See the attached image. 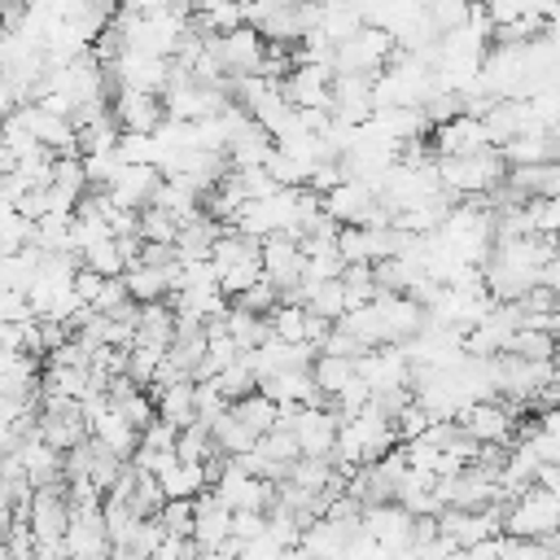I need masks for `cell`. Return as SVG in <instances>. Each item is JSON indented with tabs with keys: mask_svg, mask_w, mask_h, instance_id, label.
Segmentation results:
<instances>
[{
	"mask_svg": "<svg viewBox=\"0 0 560 560\" xmlns=\"http://www.w3.org/2000/svg\"><path fill=\"white\" fill-rule=\"evenodd\" d=\"M560 529V499L547 486H529L508 499L503 508V534L512 538H551Z\"/></svg>",
	"mask_w": 560,
	"mask_h": 560,
	"instance_id": "6da1fadb",
	"label": "cell"
},
{
	"mask_svg": "<svg viewBox=\"0 0 560 560\" xmlns=\"http://www.w3.org/2000/svg\"><path fill=\"white\" fill-rule=\"evenodd\" d=\"M516 411H521V407H512L508 398L494 394V398H477V402H468L455 420H459V429L472 433L477 442H486V446H503V442H512V438L521 433Z\"/></svg>",
	"mask_w": 560,
	"mask_h": 560,
	"instance_id": "7a4b0ae2",
	"label": "cell"
},
{
	"mask_svg": "<svg viewBox=\"0 0 560 560\" xmlns=\"http://www.w3.org/2000/svg\"><path fill=\"white\" fill-rule=\"evenodd\" d=\"M158 184H162V171H158L153 162H127V166H118V175L105 184V197H109L118 210H144V206L153 201Z\"/></svg>",
	"mask_w": 560,
	"mask_h": 560,
	"instance_id": "3957f363",
	"label": "cell"
},
{
	"mask_svg": "<svg viewBox=\"0 0 560 560\" xmlns=\"http://www.w3.org/2000/svg\"><path fill=\"white\" fill-rule=\"evenodd\" d=\"M114 118L122 131H136V136H153L162 122H166V101L162 92H136V88H122L114 101Z\"/></svg>",
	"mask_w": 560,
	"mask_h": 560,
	"instance_id": "277c9868",
	"label": "cell"
},
{
	"mask_svg": "<svg viewBox=\"0 0 560 560\" xmlns=\"http://www.w3.org/2000/svg\"><path fill=\"white\" fill-rule=\"evenodd\" d=\"M262 276H271L280 289L302 284V276H306V249L293 236H284V232L267 236L262 241Z\"/></svg>",
	"mask_w": 560,
	"mask_h": 560,
	"instance_id": "5b68a950",
	"label": "cell"
},
{
	"mask_svg": "<svg viewBox=\"0 0 560 560\" xmlns=\"http://www.w3.org/2000/svg\"><path fill=\"white\" fill-rule=\"evenodd\" d=\"M429 140H433V153H438V158H464V153H477V149L490 144L477 114H455L451 122L433 127Z\"/></svg>",
	"mask_w": 560,
	"mask_h": 560,
	"instance_id": "8992f818",
	"label": "cell"
},
{
	"mask_svg": "<svg viewBox=\"0 0 560 560\" xmlns=\"http://www.w3.org/2000/svg\"><path fill=\"white\" fill-rule=\"evenodd\" d=\"M232 534V508L214 494V490H201L197 494V512H192V542L201 547V560Z\"/></svg>",
	"mask_w": 560,
	"mask_h": 560,
	"instance_id": "52a82bcc",
	"label": "cell"
},
{
	"mask_svg": "<svg viewBox=\"0 0 560 560\" xmlns=\"http://www.w3.org/2000/svg\"><path fill=\"white\" fill-rule=\"evenodd\" d=\"M153 398H158V416H162L166 424L184 429V424L197 420V381H192V376H179L175 385L158 389Z\"/></svg>",
	"mask_w": 560,
	"mask_h": 560,
	"instance_id": "ba28073f",
	"label": "cell"
},
{
	"mask_svg": "<svg viewBox=\"0 0 560 560\" xmlns=\"http://www.w3.org/2000/svg\"><path fill=\"white\" fill-rule=\"evenodd\" d=\"M158 481H162V490H166V499H197L201 490H210V472H206V464H188V459H166V468L158 472Z\"/></svg>",
	"mask_w": 560,
	"mask_h": 560,
	"instance_id": "9c48e42d",
	"label": "cell"
},
{
	"mask_svg": "<svg viewBox=\"0 0 560 560\" xmlns=\"http://www.w3.org/2000/svg\"><path fill=\"white\" fill-rule=\"evenodd\" d=\"M210 433H214V446L223 451V455H245V451H254L258 446V433L228 407V411H219L214 420H210Z\"/></svg>",
	"mask_w": 560,
	"mask_h": 560,
	"instance_id": "30bf717a",
	"label": "cell"
},
{
	"mask_svg": "<svg viewBox=\"0 0 560 560\" xmlns=\"http://www.w3.org/2000/svg\"><path fill=\"white\" fill-rule=\"evenodd\" d=\"M556 350H560V341H556V332L542 328V324H521V328L508 337V346H503V354H521V359H538V363H547Z\"/></svg>",
	"mask_w": 560,
	"mask_h": 560,
	"instance_id": "8fae6325",
	"label": "cell"
},
{
	"mask_svg": "<svg viewBox=\"0 0 560 560\" xmlns=\"http://www.w3.org/2000/svg\"><path fill=\"white\" fill-rule=\"evenodd\" d=\"M354 363H359V359H346V354H315L311 376H315V385L328 394V402H332V407H337V394L359 376V372H354Z\"/></svg>",
	"mask_w": 560,
	"mask_h": 560,
	"instance_id": "7c38bea8",
	"label": "cell"
},
{
	"mask_svg": "<svg viewBox=\"0 0 560 560\" xmlns=\"http://www.w3.org/2000/svg\"><path fill=\"white\" fill-rule=\"evenodd\" d=\"M232 411H236V416H241L258 438H262V433H271V429L280 424V402H276V398H267L262 389H254V394L236 398V402H232Z\"/></svg>",
	"mask_w": 560,
	"mask_h": 560,
	"instance_id": "4fadbf2b",
	"label": "cell"
},
{
	"mask_svg": "<svg viewBox=\"0 0 560 560\" xmlns=\"http://www.w3.org/2000/svg\"><path fill=\"white\" fill-rule=\"evenodd\" d=\"M31 236H35V219H26L13 201L0 197V254H18V249H26Z\"/></svg>",
	"mask_w": 560,
	"mask_h": 560,
	"instance_id": "5bb4252c",
	"label": "cell"
},
{
	"mask_svg": "<svg viewBox=\"0 0 560 560\" xmlns=\"http://www.w3.org/2000/svg\"><path fill=\"white\" fill-rule=\"evenodd\" d=\"M79 262L92 267V271H101V276H122V271H127V254H122V241H118V236L92 241V245L79 254Z\"/></svg>",
	"mask_w": 560,
	"mask_h": 560,
	"instance_id": "9a60e30c",
	"label": "cell"
},
{
	"mask_svg": "<svg viewBox=\"0 0 560 560\" xmlns=\"http://www.w3.org/2000/svg\"><path fill=\"white\" fill-rule=\"evenodd\" d=\"M280 302H284V293H280V284H276L271 276H258L249 289H241V293L232 298V306H241V311H254V315H271Z\"/></svg>",
	"mask_w": 560,
	"mask_h": 560,
	"instance_id": "2e32d148",
	"label": "cell"
},
{
	"mask_svg": "<svg viewBox=\"0 0 560 560\" xmlns=\"http://www.w3.org/2000/svg\"><path fill=\"white\" fill-rule=\"evenodd\" d=\"M267 324H271V337H276V341H289V346H302V341H306V306L280 302V306L267 315Z\"/></svg>",
	"mask_w": 560,
	"mask_h": 560,
	"instance_id": "e0dca14e",
	"label": "cell"
},
{
	"mask_svg": "<svg viewBox=\"0 0 560 560\" xmlns=\"http://www.w3.org/2000/svg\"><path fill=\"white\" fill-rule=\"evenodd\" d=\"M210 381L219 385V394H223L228 402H236V398H245V394H254V389H258V376H254V368L245 363V354H241L236 363H228L223 372H214Z\"/></svg>",
	"mask_w": 560,
	"mask_h": 560,
	"instance_id": "ac0fdd59",
	"label": "cell"
},
{
	"mask_svg": "<svg viewBox=\"0 0 560 560\" xmlns=\"http://www.w3.org/2000/svg\"><path fill=\"white\" fill-rule=\"evenodd\" d=\"M175 236H179V219H175L166 206H144V210H140V241L175 245Z\"/></svg>",
	"mask_w": 560,
	"mask_h": 560,
	"instance_id": "d6986e66",
	"label": "cell"
},
{
	"mask_svg": "<svg viewBox=\"0 0 560 560\" xmlns=\"http://www.w3.org/2000/svg\"><path fill=\"white\" fill-rule=\"evenodd\" d=\"M503 560H560V556L542 538H512V534H503Z\"/></svg>",
	"mask_w": 560,
	"mask_h": 560,
	"instance_id": "ffe728a7",
	"label": "cell"
},
{
	"mask_svg": "<svg viewBox=\"0 0 560 560\" xmlns=\"http://www.w3.org/2000/svg\"><path fill=\"white\" fill-rule=\"evenodd\" d=\"M192 512H197V499H166L162 521H166V529H171V534L192 538Z\"/></svg>",
	"mask_w": 560,
	"mask_h": 560,
	"instance_id": "44dd1931",
	"label": "cell"
},
{
	"mask_svg": "<svg viewBox=\"0 0 560 560\" xmlns=\"http://www.w3.org/2000/svg\"><path fill=\"white\" fill-rule=\"evenodd\" d=\"M258 534H267V512H258V508L232 512V538L249 542V538H258Z\"/></svg>",
	"mask_w": 560,
	"mask_h": 560,
	"instance_id": "7402d4cb",
	"label": "cell"
},
{
	"mask_svg": "<svg viewBox=\"0 0 560 560\" xmlns=\"http://www.w3.org/2000/svg\"><path fill=\"white\" fill-rule=\"evenodd\" d=\"M105 280H109V276H101V271H92V267H83V262H79V271H74V293H79V302H83V306H92V302L101 298Z\"/></svg>",
	"mask_w": 560,
	"mask_h": 560,
	"instance_id": "603a6c76",
	"label": "cell"
},
{
	"mask_svg": "<svg viewBox=\"0 0 560 560\" xmlns=\"http://www.w3.org/2000/svg\"><path fill=\"white\" fill-rule=\"evenodd\" d=\"M18 105H22V101H18V92H13V83H9L4 74H0V122H4V118H9V114H13Z\"/></svg>",
	"mask_w": 560,
	"mask_h": 560,
	"instance_id": "cb8c5ba5",
	"label": "cell"
},
{
	"mask_svg": "<svg viewBox=\"0 0 560 560\" xmlns=\"http://www.w3.org/2000/svg\"><path fill=\"white\" fill-rule=\"evenodd\" d=\"M280 560H315V556H311L302 542H293V547H284V551H280Z\"/></svg>",
	"mask_w": 560,
	"mask_h": 560,
	"instance_id": "d4e9b609",
	"label": "cell"
},
{
	"mask_svg": "<svg viewBox=\"0 0 560 560\" xmlns=\"http://www.w3.org/2000/svg\"><path fill=\"white\" fill-rule=\"evenodd\" d=\"M547 328H551V332H556V341H560V306L551 311V319H547Z\"/></svg>",
	"mask_w": 560,
	"mask_h": 560,
	"instance_id": "484cf974",
	"label": "cell"
}]
</instances>
